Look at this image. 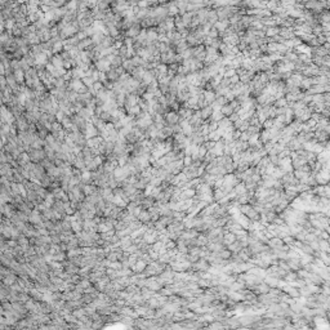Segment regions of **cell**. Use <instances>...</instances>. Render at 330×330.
Listing matches in <instances>:
<instances>
[{
    "mask_svg": "<svg viewBox=\"0 0 330 330\" xmlns=\"http://www.w3.org/2000/svg\"><path fill=\"white\" fill-rule=\"evenodd\" d=\"M289 126L294 130V133H295V134H298V133L300 132V130H302V123L298 121V120H295V119H294L293 121L289 124Z\"/></svg>",
    "mask_w": 330,
    "mask_h": 330,
    "instance_id": "cell-12",
    "label": "cell"
},
{
    "mask_svg": "<svg viewBox=\"0 0 330 330\" xmlns=\"http://www.w3.org/2000/svg\"><path fill=\"white\" fill-rule=\"evenodd\" d=\"M161 132V134H162V137L165 138H170V137H173V130H172V126H164L162 128V129L160 130Z\"/></svg>",
    "mask_w": 330,
    "mask_h": 330,
    "instance_id": "cell-15",
    "label": "cell"
},
{
    "mask_svg": "<svg viewBox=\"0 0 330 330\" xmlns=\"http://www.w3.org/2000/svg\"><path fill=\"white\" fill-rule=\"evenodd\" d=\"M269 139H271V138H269V132L268 130H266V129H263V130H261V133H259V141L262 142V143H266V142H268Z\"/></svg>",
    "mask_w": 330,
    "mask_h": 330,
    "instance_id": "cell-14",
    "label": "cell"
},
{
    "mask_svg": "<svg viewBox=\"0 0 330 330\" xmlns=\"http://www.w3.org/2000/svg\"><path fill=\"white\" fill-rule=\"evenodd\" d=\"M156 70L159 71V74H160V75H166V72H168V66L162 65V63H159V66L156 67Z\"/></svg>",
    "mask_w": 330,
    "mask_h": 330,
    "instance_id": "cell-21",
    "label": "cell"
},
{
    "mask_svg": "<svg viewBox=\"0 0 330 330\" xmlns=\"http://www.w3.org/2000/svg\"><path fill=\"white\" fill-rule=\"evenodd\" d=\"M219 111L222 112V115L225 116V118H228V116L231 115V113H233V112H235V111H233V110H232V107H231V106H230L228 103H227V105H225V106H222V107H221V110H219Z\"/></svg>",
    "mask_w": 330,
    "mask_h": 330,
    "instance_id": "cell-13",
    "label": "cell"
},
{
    "mask_svg": "<svg viewBox=\"0 0 330 330\" xmlns=\"http://www.w3.org/2000/svg\"><path fill=\"white\" fill-rule=\"evenodd\" d=\"M203 123H204V120L201 119V116H200V111H195L192 113V116L188 119V124L192 128H200L201 125H203Z\"/></svg>",
    "mask_w": 330,
    "mask_h": 330,
    "instance_id": "cell-2",
    "label": "cell"
},
{
    "mask_svg": "<svg viewBox=\"0 0 330 330\" xmlns=\"http://www.w3.org/2000/svg\"><path fill=\"white\" fill-rule=\"evenodd\" d=\"M274 106H275L276 108H280V107H286V106H288V102H286L285 97H282V98L276 99V101L274 102Z\"/></svg>",
    "mask_w": 330,
    "mask_h": 330,
    "instance_id": "cell-16",
    "label": "cell"
},
{
    "mask_svg": "<svg viewBox=\"0 0 330 330\" xmlns=\"http://www.w3.org/2000/svg\"><path fill=\"white\" fill-rule=\"evenodd\" d=\"M218 21V16H217V12H215L214 9H209L208 12V16H207V22L210 23L212 26L214 25L215 22Z\"/></svg>",
    "mask_w": 330,
    "mask_h": 330,
    "instance_id": "cell-6",
    "label": "cell"
},
{
    "mask_svg": "<svg viewBox=\"0 0 330 330\" xmlns=\"http://www.w3.org/2000/svg\"><path fill=\"white\" fill-rule=\"evenodd\" d=\"M264 35L267 39H271L274 38L275 35H279V27L277 26H274V27H266L264 30Z\"/></svg>",
    "mask_w": 330,
    "mask_h": 330,
    "instance_id": "cell-7",
    "label": "cell"
},
{
    "mask_svg": "<svg viewBox=\"0 0 330 330\" xmlns=\"http://www.w3.org/2000/svg\"><path fill=\"white\" fill-rule=\"evenodd\" d=\"M261 128L259 126H254V125H249V128L246 129V132L250 134V136H254V134H259L261 133Z\"/></svg>",
    "mask_w": 330,
    "mask_h": 330,
    "instance_id": "cell-17",
    "label": "cell"
},
{
    "mask_svg": "<svg viewBox=\"0 0 330 330\" xmlns=\"http://www.w3.org/2000/svg\"><path fill=\"white\" fill-rule=\"evenodd\" d=\"M207 148L204 147V144H201V146H199V159H200L201 161H203V159L205 157V155H207Z\"/></svg>",
    "mask_w": 330,
    "mask_h": 330,
    "instance_id": "cell-22",
    "label": "cell"
},
{
    "mask_svg": "<svg viewBox=\"0 0 330 330\" xmlns=\"http://www.w3.org/2000/svg\"><path fill=\"white\" fill-rule=\"evenodd\" d=\"M223 118H225V116L222 115V112L219 111V110H213V113H212L210 119H209V121H215V123H219Z\"/></svg>",
    "mask_w": 330,
    "mask_h": 330,
    "instance_id": "cell-10",
    "label": "cell"
},
{
    "mask_svg": "<svg viewBox=\"0 0 330 330\" xmlns=\"http://www.w3.org/2000/svg\"><path fill=\"white\" fill-rule=\"evenodd\" d=\"M322 47H324V48L326 49V51H329V49H330V44H329V43H328V41H326V43H325V44H324V45H322Z\"/></svg>",
    "mask_w": 330,
    "mask_h": 330,
    "instance_id": "cell-36",
    "label": "cell"
},
{
    "mask_svg": "<svg viewBox=\"0 0 330 330\" xmlns=\"http://www.w3.org/2000/svg\"><path fill=\"white\" fill-rule=\"evenodd\" d=\"M290 154H292V152H290L288 148H284V150L280 152V154L277 155L279 156V159L280 160H281V159H285V157H290Z\"/></svg>",
    "mask_w": 330,
    "mask_h": 330,
    "instance_id": "cell-24",
    "label": "cell"
},
{
    "mask_svg": "<svg viewBox=\"0 0 330 330\" xmlns=\"http://www.w3.org/2000/svg\"><path fill=\"white\" fill-rule=\"evenodd\" d=\"M214 146H215V142H213V141H207L204 143V147L207 148V151H212L214 148Z\"/></svg>",
    "mask_w": 330,
    "mask_h": 330,
    "instance_id": "cell-27",
    "label": "cell"
},
{
    "mask_svg": "<svg viewBox=\"0 0 330 330\" xmlns=\"http://www.w3.org/2000/svg\"><path fill=\"white\" fill-rule=\"evenodd\" d=\"M249 138H250V134L248 133V132H241V134H240V139H239V141H241V142H248V141H249Z\"/></svg>",
    "mask_w": 330,
    "mask_h": 330,
    "instance_id": "cell-28",
    "label": "cell"
},
{
    "mask_svg": "<svg viewBox=\"0 0 330 330\" xmlns=\"http://www.w3.org/2000/svg\"><path fill=\"white\" fill-rule=\"evenodd\" d=\"M212 113H213V107H212V106H207V107H204V108L200 110V116H201V119H203L204 121H208V120L210 119Z\"/></svg>",
    "mask_w": 330,
    "mask_h": 330,
    "instance_id": "cell-5",
    "label": "cell"
},
{
    "mask_svg": "<svg viewBox=\"0 0 330 330\" xmlns=\"http://www.w3.org/2000/svg\"><path fill=\"white\" fill-rule=\"evenodd\" d=\"M182 162H183V166H184V168H187V166H190L191 164H192V159H191L190 155H187V156H184V157H183Z\"/></svg>",
    "mask_w": 330,
    "mask_h": 330,
    "instance_id": "cell-26",
    "label": "cell"
},
{
    "mask_svg": "<svg viewBox=\"0 0 330 330\" xmlns=\"http://www.w3.org/2000/svg\"><path fill=\"white\" fill-rule=\"evenodd\" d=\"M245 183H237V187H236V192L237 194H243L245 192Z\"/></svg>",
    "mask_w": 330,
    "mask_h": 330,
    "instance_id": "cell-30",
    "label": "cell"
},
{
    "mask_svg": "<svg viewBox=\"0 0 330 330\" xmlns=\"http://www.w3.org/2000/svg\"><path fill=\"white\" fill-rule=\"evenodd\" d=\"M230 126H232V123L228 120V118H223L221 121L218 123V129L222 130L223 133H225V130L227 129V128H230Z\"/></svg>",
    "mask_w": 330,
    "mask_h": 330,
    "instance_id": "cell-8",
    "label": "cell"
},
{
    "mask_svg": "<svg viewBox=\"0 0 330 330\" xmlns=\"http://www.w3.org/2000/svg\"><path fill=\"white\" fill-rule=\"evenodd\" d=\"M219 87L230 88V87H231V81H230V79H227V77H223V79L221 80V83H219Z\"/></svg>",
    "mask_w": 330,
    "mask_h": 330,
    "instance_id": "cell-25",
    "label": "cell"
},
{
    "mask_svg": "<svg viewBox=\"0 0 330 330\" xmlns=\"http://www.w3.org/2000/svg\"><path fill=\"white\" fill-rule=\"evenodd\" d=\"M228 26H230L228 19H225V21H217V22L213 25V28L217 30L218 32H223V31H226L228 28Z\"/></svg>",
    "mask_w": 330,
    "mask_h": 330,
    "instance_id": "cell-4",
    "label": "cell"
},
{
    "mask_svg": "<svg viewBox=\"0 0 330 330\" xmlns=\"http://www.w3.org/2000/svg\"><path fill=\"white\" fill-rule=\"evenodd\" d=\"M230 81H231V85H233V84H237L240 81V79H239V76L237 75H233L231 79H230Z\"/></svg>",
    "mask_w": 330,
    "mask_h": 330,
    "instance_id": "cell-33",
    "label": "cell"
},
{
    "mask_svg": "<svg viewBox=\"0 0 330 330\" xmlns=\"http://www.w3.org/2000/svg\"><path fill=\"white\" fill-rule=\"evenodd\" d=\"M164 120H165V126H173V125H175V124L179 123L178 112H175V111H169V112L164 116Z\"/></svg>",
    "mask_w": 330,
    "mask_h": 330,
    "instance_id": "cell-1",
    "label": "cell"
},
{
    "mask_svg": "<svg viewBox=\"0 0 330 330\" xmlns=\"http://www.w3.org/2000/svg\"><path fill=\"white\" fill-rule=\"evenodd\" d=\"M138 32H139V27H133L132 30H130V32H129V35H138Z\"/></svg>",
    "mask_w": 330,
    "mask_h": 330,
    "instance_id": "cell-34",
    "label": "cell"
},
{
    "mask_svg": "<svg viewBox=\"0 0 330 330\" xmlns=\"http://www.w3.org/2000/svg\"><path fill=\"white\" fill-rule=\"evenodd\" d=\"M279 35L284 39V40H292L293 38H295L294 30H292V28H286V27H279Z\"/></svg>",
    "mask_w": 330,
    "mask_h": 330,
    "instance_id": "cell-3",
    "label": "cell"
},
{
    "mask_svg": "<svg viewBox=\"0 0 330 330\" xmlns=\"http://www.w3.org/2000/svg\"><path fill=\"white\" fill-rule=\"evenodd\" d=\"M221 44H222V39H219V38L212 39L210 45H209V47H212V48H214V49H217V51H218V48L221 47Z\"/></svg>",
    "mask_w": 330,
    "mask_h": 330,
    "instance_id": "cell-18",
    "label": "cell"
},
{
    "mask_svg": "<svg viewBox=\"0 0 330 330\" xmlns=\"http://www.w3.org/2000/svg\"><path fill=\"white\" fill-rule=\"evenodd\" d=\"M233 75H236V70H235V69H231V67H226V72H225V76H223V77L231 79Z\"/></svg>",
    "mask_w": 330,
    "mask_h": 330,
    "instance_id": "cell-20",
    "label": "cell"
},
{
    "mask_svg": "<svg viewBox=\"0 0 330 330\" xmlns=\"http://www.w3.org/2000/svg\"><path fill=\"white\" fill-rule=\"evenodd\" d=\"M194 14H195V13H190V12H186L184 14H182V16H181V19H182V23L184 25V26H186V28L188 27V25L191 23V19H192Z\"/></svg>",
    "mask_w": 330,
    "mask_h": 330,
    "instance_id": "cell-9",
    "label": "cell"
},
{
    "mask_svg": "<svg viewBox=\"0 0 330 330\" xmlns=\"http://www.w3.org/2000/svg\"><path fill=\"white\" fill-rule=\"evenodd\" d=\"M239 119H240V116H239V113H237V112H233V113H231V115L228 116V120H230V121H231L232 124L235 123V121H237Z\"/></svg>",
    "mask_w": 330,
    "mask_h": 330,
    "instance_id": "cell-31",
    "label": "cell"
},
{
    "mask_svg": "<svg viewBox=\"0 0 330 330\" xmlns=\"http://www.w3.org/2000/svg\"><path fill=\"white\" fill-rule=\"evenodd\" d=\"M207 36H209L210 39H217V38H218V31H217V30H214V28L212 27V28H210V31L208 32Z\"/></svg>",
    "mask_w": 330,
    "mask_h": 330,
    "instance_id": "cell-29",
    "label": "cell"
},
{
    "mask_svg": "<svg viewBox=\"0 0 330 330\" xmlns=\"http://www.w3.org/2000/svg\"><path fill=\"white\" fill-rule=\"evenodd\" d=\"M262 126H263V129H266V130L271 129V128L274 126V119H267L263 124H262Z\"/></svg>",
    "mask_w": 330,
    "mask_h": 330,
    "instance_id": "cell-23",
    "label": "cell"
},
{
    "mask_svg": "<svg viewBox=\"0 0 330 330\" xmlns=\"http://www.w3.org/2000/svg\"><path fill=\"white\" fill-rule=\"evenodd\" d=\"M222 195H223V192H222L221 190H218L217 192H215V199H221V197H222Z\"/></svg>",
    "mask_w": 330,
    "mask_h": 330,
    "instance_id": "cell-35",
    "label": "cell"
},
{
    "mask_svg": "<svg viewBox=\"0 0 330 330\" xmlns=\"http://www.w3.org/2000/svg\"><path fill=\"white\" fill-rule=\"evenodd\" d=\"M139 5H141V6H147V5H150V3L143 1V3H139Z\"/></svg>",
    "mask_w": 330,
    "mask_h": 330,
    "instance_id": "cell-37",
    "label": "cell"
},
{
    "mask_svg": "<svg viewBox=\"0 0 330 330\" xmlns=\"http://www.w3.org/2000/svg\"><path fill=\"white\" fill-rule=\"evenodd\" d=\"M240 134H241L240 130H236V129H235V130L232 132V139H233V141H239V139H240Z\"/></svg>",
    "mask_w": 330,
    "mask_h": 330,
    "instance_id": "cell-32",
    "label": "cell"
},
{
    "mask_svg": "<svg viewBox=\"0 0 330 330\" xmlns=\"http://www.w3.org/2000/svg\"><path fill=\"white\" fill-rule=\"evenodd\" d=\"M233 152H235V151L232 150V147L230 146L228 143H227V144H225V146H223V155H225V156H232V154H233Z\"/></svg>",
    "mask_w": 330,
    "mask_h": 330,
    "instance_id": "cell-19",
    "label": "cell"
},
{
    "mask_svg": "<svg viewBox=\"0 0 330 330\" xmlns=\"http://www.w3.org/2000/svg\"><path fill=\"white\" fill-rule=\"evenodd\" d=\"M187 48H188V45H187L186 40H184V39H182V40H181V41L178 43V44H177V47H175V53H178V54H181V53H183Z\"/></svg>",
    "mask_w": 330,
    "mask_h": 330,
    "instance_id": "cell-11",
    "label": "cell"
}]
</instances>
